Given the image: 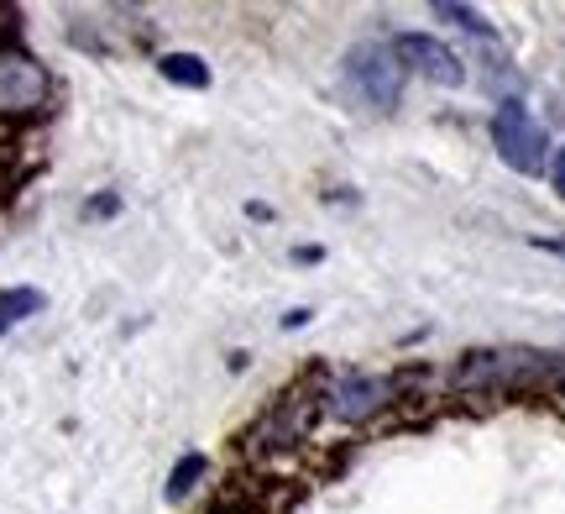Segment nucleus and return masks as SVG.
Listing matches in <instances>:
<instances>
[{
	"label": "nucleus",
	"mask_w": 565,
	"mask_h": 514,
	"mask_svg": "<svg viewBox=\"0 0 565 514\" xmlns=\"http://www.w3.org/2000/svg\"><path fill=\"white\" fill-rule=\"evenodd\" d=\"M555 189H561V200H565V153L555 158Z\"/></svg>",
	"instance_id": "obj_19"
},
{
	"label": "nucleus",
	"mask_w": 565,
	"mask_h": 514,
	"mask_svg": "<svg viewBox=\"0 0 565 514\" xmlns=\"http://www.w3.org/2000/svg\"><path fill=\"white\" fill-rule=\"evenodd\" d=\"M204 514H252L246 504H236V499H225V504H215V510H204Z\"/></svg>",
	"instance_id": "obj_18"
},
{
	"label": "nucleus",
	"mask_w": 565,
	"mask_h": 514,
	"mask_svg": "<svg viewBox=\"0 0 565 514\" xmlns=\"http://www.w3.org/2000/svg\"><path fill=\"white\" fill-rule=\"evenodd\" d=\"M79 216L84 221H116V216H121V195H116V189H100V195H89L79 206Z\"/></svg>",
	"instance_id": "obj_12"
},
{
	"label": "nucleus",
	"mask_w": 565,
	"mask_h": 514,
	"mask_svg": "<svg viewBox=\"0 0 565 514\" xmlns=\"http://www.w3.org/2000/svg\"><path fill=\"white\" fill-rule=\"evenodd\" d=\"M225 368H231V373H246V368H252V352H231V357H225Z\"/></svg>",
	"instance_id": "obj_17"
},
{
	"label": "nucleus",
	"mask_w": 565,
	"mask_h": 514,
	"mask_svg": "<svg viewBox=\"0 0 565 514\" xmlns=\"http://www.w3.org/2000/svg\"><path fill=\"white\" fill-rule=\"evenodd\" d=\"M246 216H252V221H273V216H278V210L267 206V200H252V206H246Z\"/></svg>",
	"instance_id": "obj_16"
},
{
	"label": "nucleus",
	"mask_w": 565,
	"mask_h": 514,
	"mask_svg": "<svg viewBox=\"0 0 565 514\" xmlns=\"http://www.w3.org/2000/svg\"><path fill=\"white\" fill-rule=\"evenodd\" d=\"M53 95H58L53 69L17 38H0V126H26L47 116Z\"/></svg>",
	"instance_id": "obj_3"
},
{
	"label": "nucleus",
	"mask_w": 565,
	"mask_h": 514,
	"mask_svg": "<svg viewBox=\"0 0 565 514\" xmlns=\"http://www.w3.org/2000/svg\"><path fill=\"white\" fill-rule=\"evenodd\" d=\"M440 21H450V27H461V32H471V38H482V42H498V27L477 11V6H461V0H435L429 6Z\"/></svg>",
	"instance_id": "obj_11"
},
{
	"label": "nucleus",
	"mask_w": 565,
	"mask_h": 514,
	"mask_svg": "<svg viewBox=\"0 0 565 514\" xmlns=\"http://www.w3.org/2000/svg\"><path fill=\"white\" fill-rule=\"evenodd\" d=\"M288 258H294L299 268H315V263H324V248H320V242H299Z\"/></svg>",
	"instance_id": "obj_13"
},
{
	"label": "nucleus",
	"mask_w": 565,
	"mask_h": 514,
	"mask_svg": "<svg viewBox=\"0 0 565 514\" xmlns=\"http://www.w3.org/2000/svg\"><path fill=\"white\" fill-rule=\"evenodd\" d=\"M158 74L173 90H210L215 84V74H210V63L200 59V53H183V48H173V53H158Z\"/></svg>",
	"instance_id": "obj_9"
},
{
	"label": "nucleus",
	"mask_w": 565,
	"mask_h": 514,
	"mask_svg": "<svg viewBox=\"0 0 565 514\" xmlns=\"http://www.w3.org/2000/svg\"><path fill=\"white\" fill-rule=\"evenodd\" d=\"M315 389H320V420H330V426H345V431L377 426L383 415H393L398 405H404L398 378L362 373V368L324 373V378H315Z\"/></svg>",
	"instance_id": "obj_2"
},
{
	"label": "nucleus",
	"mask_w": 565,
	"mask_h": 514,
	"mask_svg": "<svg viewBox=\"0 0 565 514\" xmlns=\"http://www.w3.org/2000/svg\"><path fill=\"white\" fill-rule=\"evenodd\" d=\"M445 384L471 399H540L565 410V352L545 347H471L456 357Z\"/></svg>",
	"instance_id": "obj_1"
},
{
	"label": "nucleus",
	"mask_w": 565,
	"mask_h": 514,
	"mask_svg": "<svg viewBox=\"0 0 565 514\" xmlns=\"http://www.w3.org/2000/svg\"><path fill=\"white\" fill-rule=\"evenodd\" d=\"M534 248H540V252H550V258H565V237H540Z\"/></svg>",
	"instance_id": "obj_15"
},
{
	"label": "nucleus",
	"mask_w": 565,
	"mask_h": 514,
	"mask_svg": "<svg viewBox=\"0 0 565 514\" xmlns=\"http://www.w3.org/2000/svg\"><path fill=\"white\" fill-rule=\"evenodd\" d=\"M387 48L398 53L404 74H419V80L445 84V90H461L466 84V59L445 38H435V32H393Z\"/></svg>",
	"instance_id": "obj_7"
},
{
	"label": "nucleus",
	"mask_w": 565,
	"mask_h": 514,
	"mask_svg": "<svg viewBox=\"0 0 565 514\" xmlns=\"http://www.w3.org/2000/svg\"><path fill=\"white\" fill-rule=\"evenodd\" d=\"M487 137H492V147H498V158H503L513 174H524V179H534V174H545L550 168V132L534 116H529L524 101H498L492 105V116H487Z\"/></svg>",
	"instance_id": "obj_6"
},
{
	"label": "nucleus",
	"mask_w": 565,
	"mask_h": 514,
	"mask_svg": "<svg viewBox=\"0 0 565 514\" xmlns=\"http://www.w3.org/2000/svg\"><path fill=\"white\" fill-rule=\"evenodd\" d=\"M204 473H210V457L194 452V447H189V452H179V462L168 468V483H162V504H173V510H179V504H189V499L200 494Z\"/></svg>",
	"instance_id": "obj_8"
},
{
	"label": "nucleus",
	"mask_w": 565,
	"mask_h": 514,
	"mask_svg": "<svg viewBox=\"0 0 565 514\" xmlns=\"http://www.w3.org/2000/svg\"><path fill=\"white\" fill-rule=\"evenodd\" d=\"M315 420H320V389H315V384H294V389L278 394V399L246 426L242 441L257 462H278V457L299 452L303 441H309Z\"/></svg>",
	"instance_id": "obj_4"
},
{
	"label": "nucleus",
	"mask_w": 565,
	"mask_h": 514,
	"mask_svg": "<svg viewBox=\"0 0 565 514\" xmlns=\"http://www.w3.org/2000/svg\"><path fill=\"white\" fill-rule=\"evenodd\" d=\"M309 321H315V310H309V305H294L288 315H282V331H303Z\"/></svg>",
	"instance_id": "obj_14"
},
{
	"label": "nucleus",
	"mask_w": 565,
	"mask_h": 514,
	"mask_svg": "<svg viewBox=\"0 0 565 514\" xmlns=\"http://www.w3.org/2000/svg\"><path fill=\"white\" fill-rule=\"evenodd\" d=\"M47 310V294H42L38 284H11L0 289V342H6V331L26 326L32 315H42Z\"/></svg>",
	"instance_id": "obj_10"
},
{
	"label": "nucleus",
	"mask_w": 565,
	"mask_h": 514,
	"mask_svg": "<svg viewBox=\"0 0 565 514\" xmlns=\"http://www.w3.org/2000/svg\"><path fill=\"white\" fill-rule=\"evenodd\" d=\"M341 80H345V95L372 111V116H393L404 105V63L387 42H356L345 48V63H341Z\"/></svg>",
	"instance_id": "obj_5"
}]
</instances>
